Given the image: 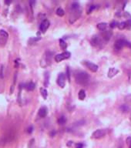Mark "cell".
Here are the masks:
<instances>
[{
    "instance_id": "obj_1",
    "label": "cell",
    "mask_w": 131,
    "mask_h": 148,
    "mask_svg": "<svg viewBox=\"0 0 131 148\" xmlns=\"http://www.w3.org/2000/svg\"><path fill=\"white\" fill-rule=\"evenodd\" d=\"M82 13V10L80 9V6L78 2H74L71 5L70 8V15H69V22L71 24H73V22H75L77 19L80 17Z\"/></svg>"
},
{
    "instance_id": "obj_2",
    "label": "cell",
    "mask_w": 131,
    "mask_h": 148,
    "mask_svg": "<svg viewBox=\"0 0 131 148\" xmlns=\"http://www.w3.org/2000/svg\"><path fill=\"white\" fill-rule=\"evenodd\" d=\"M89 76L84 71H78L75 74V80L79 85H86L89 80Z\"/></svg>"
},
{
    "instance_id": "obj_3",
    "label": "cell",
    "mask_w": 131,
    "mask_h": 148,
    "mask_svg": "<svg viewBox=\"0 0 131 148\" xmlns=\"http://www.w3.org/2000/svg\"><path fill=\"white\" fill-rule=\"evenodd\" d=\"M124 46L131 47V43L127 40H123V39H120V40H118L115 42L114 48L117 49V50H120V49L124 47Z\"/></svg>"
},
{
    "instance_id": "obj_4",
    "label": "cell",
    "mask_w": 131,
    "mask_h": 148,
    "mask_svg": "<svg viewBox=\"0 0 131 148\" xmlns=\"http://www.w3.org/2000/svg\"><path fill=\"white\" fill-rule=\"evenodd\" d=\"M108 130L106 129H99L96 130V131H94L92 134V138L94 139H100L102 137H103L105 135L107 134Z\"/></svg>"
},
{
    "instance_id": "obj_5",
    "label": "cell",
    "mask_w": 131,
    "mask_h": 148,
    "mask_svg": "<svg viewBox=\"0 0 131 148\" xmlns=\"http://www.w3.org/2000/svg\"><path fill=\"white\" fill-rule=\"evenodd\" d=\"M8 38H9V34L7 33L6 31L4 29L0 30V46L1 47H3V46H6Z\"/></svg>"
},
{
    "instance_id": "obj_6",
    "label": "cell",
    "mask_w": 131,
    "mask_h": 148,
    "mask_svg": "<svg viewBox=\"0 0 131 148\" xmlns=\"http://www.w3.org/2000/svg\"><path fill=\"white\" fill-rule=\"evenodd\" d=\"M90 43L92 44V46H95V47H98V48H101L102 47V39L100 36L95 35L92 37Z\"/></svg>"
},
{
    "instance_id": "obj_7",
    "label": "cell",
    "mask_w": 131,
    "mask_h": 148,
    "mask_svg": "<svg viewBox=\"0 0 131 148\" xmlns=\"http://www.w3.org/2000/svg\"><path fill=\"white\" fill-rule=\"evenodd\" d=\"M71 56V53L69 52H64L63 53L57 54V55L55 56V60L57 63H60V62L64 60V59H69Z\"/></svg>"
},
{
    "instance_id": "obj_8",
    "label": "cell",
    "mask_w": 131,
    "mask_h": 148,
    "mask_svg": "<svg viewBox=\"0 0 131 148\" xmlns=\"http://www.w3.org/2000/svg\"><path fill=\"white\" fill-rule=\"evenodd\" d=\"M83 64L92 72H96L97 70H98V66L91 63V62H89V61H83Z\"/></svg>"
},
{
    "instance_id": "obj_9",
    "label": "cell",
    "mask_w": 131,
    "mask_h": 148,
    "mask_svg": "<svg viewBox=\"0 0 131 148\" xmlns=\"http://www.w3.org/2000/svg\"><path fill=\"white\" fill-rule=\"evenodd\" d=\"M57 84L61 88H63L66 85V75L64 73H60L57 78Z\"/></svg>"
},
{
    "instance_id": "obj_10",
    "label": "cell",
    "mask_w": 131,
    "mask_h": 148,
    "mask_svg": "<svg viewBox=\"0 0 131 148\" xmlns=\"http://www.w3.org/2000/svg\"><path fill=\"white\" fill-rule=\"evenodd\" d=\"M50 21H49L48 19H44L43 21L41 22V24L39 25V30L42 33H45L46 31L48 29V28L50 27Z\"/></svg>"
},
{
    "instance_id": "obj_11",
    "label": "cell",
    "mask_w": 131,
    "mask_h": 148,
    "mask_svg": "<svg viewBox=\"0 0 131 148\" xmlns=\"http://www.w3.org/2000/svg\"><path fill=\"white\" fill-rule=\"evenodd\" d=\"M66 146L69 148H83V144L81 143H74L73 141H68L66 144Z\"/></svg>"
},
{
    "instance_id": "obj_12",
    "label": "cell",
    "mask_w": 131,
    "mask_h": 148,
    "mask_svg": "<svg viewBox=\"0 0 131 148\" xmlns=\"http://www.w3.org/2000/svg\"><path fill=\"white\" fill-rule=\"evenodd\" d=\"M48 113V109L46 107V106H42L39 109L38 112V116H39L40 118H44L47 116Z\"/></svg>"
},
{
    "instance_id": "obj_13",
    "label": "cell",
    "mask_w": 131,
    "mask_h": 148,
    "mask_svg": "<svg viewBox=\"0 0 131 148\" xmlns=\"http://www.w3.org/2000/svg\"><path fill=\"white\" fill-rule=\"evenodd\" d=\"M112 36V32L111 31H109V30H106V31H103L102 32V37L103 39L107 42V41H109L110 40V38H111Z\"/></svg>"
},
{
    "instance_id": "obj_14",
    "label": "cell",
    "mask_w": 131,
    "mask_h": 148,
    "mask_svg": "<svg viewBox=\"0 0 131 148\" xmlns=\"http://www.w3.org/2000/svg\"><path fill=\"white\" fill-rule=\"evenodd\" d=\"M24 87H25L27 90H29V91H32V90L35 89V85L34 83L29 82V83H28L25 84Z\"/></svg>"
},
{
    "instance_id": "obj_15",
    "label": "cell",
    "mask_w": 131,
    "mask_h": 148,
    "mask_svg": "<svg viewBox=\"0 0 131 148\" xmlns=\"http://www.w3.org/2000/svg\"><path fill=\"white\" fill-rule=\"evenodd\" d=\"M118 72H119L118 71V69H117L116 68H110L109 72H108V76H109L110 78L113 77Z\"/></svg>"
},
{
    "instance_id": "obj_16",
    "label": "cell",
    "mask_w": 131,
    "mask_h": 148,
    "mask_svg": "<svg viewBox=\"0 0 131 148\" xmlns=\"http://www.w3.org/2000/svg\"><path fill=\"white\" fill-rule=\"evenodd\" d=\"M78 97H79V99L80 100H83L85 97H86V93H85V90H80L79 91V93H78Z\"/></svg>"
},
{
    "instance_id": "obj_17",
    "label": "cell",
    "mask_w": 131,
    "mask_h": 148,
    "mask_svg": "<svg viewBox=\"0 0 131 148\" xmlns=\"http://www.w3.org/2000/svg\"><path fill=\"white\" fill-rule=\"evenodd\" d=\"M107 27V24L105 22H101V23H99L98 25H97V28L99 29V30L101 31H105L106 30V29Z\"/></svg>"
},
{
    "instance_id": "obj_18",
    "label": "cell",
    "mask_w": 131,
    "mask_h": 148,
    "mask_svg": "<svg viewBox=\"0 0 131 148\" xmlns=\"http://www.w3.org/2000/svg\"><path fill=\"white\" fill-rule=\"evenodd\" d=\"M66 122V118L64 116H61L58 119V123L60 125H64Z\"/></svg>"
},
{
    "instance_id": "obj_19",
    "label": "cell",
    "mask_w": 131,
    "mask_h": 148,
    "mask_svg": "<svg viewBox=\"0 0 131 148\" xmlns=\"http://www.w3.org/2000/svg\"><path fill=\"white\" fill-rule=\"evenodd\" d=\"M56 15L62 17L65 15V12H64V10L62 9V8H58L57 10H56Z\"/></svg>"
},
{
    "instance_id": "obj_20",
    "label": "cell",
    "mask_w": 131,
    "mask_h": 148,
    "mask_svg": "<svg viewBox=\"0 0 131 148\" xmlns=\"http://www.w3.org/2000/svg\"><path fill=\"white\" fill-rule=\"evenodd\" d=\"M60 45L61 49H66L67 48V44L66 43V42L63 40V39H60Z\"/></svg>"
},
{
    "instance_id": "obj_21",
    "label": "cell",
    "mask_w": 131,
    "mask_h": 148,
    "mask_svg": "<svg viewBox=\"0 0 131 148\" xmlns=\"http://www.w3.org/2000/svg\"><path fill=\"white\" fill-rule=\"evenodd\" d=\"M40 92H41V94H42V97L46 100V99L47 98V96H48L47 90H46V89H44V88H41Z\"/></svg>"
},
{
    "instance_id": "obj_22",
    "label": "cell",
    "mask_w": 131,
    "mask_h": 148,
    "mask_svg": "<svg viewBox=\"0 0 131 148\" xmlns=\"http://www.w3.org/2000/svg\"><path fill=\"white\" fill-rule=\"evenodd\" d=\"M120 110L123 113H127L129 111V106L126 104H123V105H121V106H120Z\"/></svg>"
},
{
    "instance_id": "obj_23",
    "label": "cell",
    "mask_w": 131,
    "mask_h": 148,
    "mask_svg": "<svg viewBox=\"0 0 131 148\" xmlns=\"http://www.w3.org/2000/svg\"><path fill=\"white\" fill-rule=\"evenodd\" d=\"M118 28L120 29H123L124 28H126V22H122L118 24Z\"/></svg>"
},
{
    "instance_id": "obj_24",
    "label": "cell",
    "mask_w": 131,
    "mask_h": 148,
    "mask_svg": "<svg viewBox=\"0 0 131 148\" xmlns=\"http://www.w3.org/2000/svg\"><path fill=\"white\" fill-rule=\"evenodd\" d=\"M49 84V72H46L45 75V86L47 87Z\"/></svg>"
},
{
    "instance_id": "obj_25",
    "label": "cell",
    "mask_w": 131,
    "mask_h": 148,
    "mask_svg": "<svg viewBox=\"0 0 131 148\" xmlns=\"http://www.w3.org/2000/svg\"><path fill=\"white\" fill-rule=\"evenodd\" d=\"M126 28L128 29H131V19H129L126 22Z\"/></svg>"
},
{
    "instance_id": "obj_26",
    "label": "cell",
    "mask_w": 131,
    "mask_h": 148,
    "mask_svg": "<svg viewBox=\"0 0 131 148\" xmlns=\"http://www.w3.org/2000/svg\"><path fill=\"white\" fill-rule=\"evenodd\" d=\"M118 24H119V23H118L117 22H116V21H113L111 23H110V27L111 28H115L116 26H118Z\"/></svg>"
},
{
    "instance_id": "obj_27",
    "label": "cell",
    "mask_w": 131,
    "mask_h": 148,
    "mask_svg": "<svg viewBox=\"0 0 131 148\" xmlns=\"http://www.w3.org/2000/svg\"><path fill=\"white\" fill-rule=\"evenodd\" d=\"M95 8H96V6H90L89 7V9L87 10V13H88V14L91 13V12H92V10L95 9Z\"/></svg>"
},
{
    "instance_id": "obj_28",
    "label": "cell",
    "mask_w": 131,
    "mask_h": 148,
    "mask_svg": "<svg viewBox=\"0 0 131 148\" xmlns=\"http://www.w3.org/2000/svg\"><path fill=\"white\" fill-rule=\"evenodd\" d=\"M126 142H127V144L129 148H131V137H127Z\"/></svg>"
},
{
    "instance_id": "obj_29",
    "label": "cell",
    "mask_w": 131,
    "mask_h": 148,
    "mask_svg": "<svg viewBox=\"0 0 131 148\" xmlns=\"http://www.w3.org/2000/svg\"><path fill=\"white\" fill-rule=\"evenodd\" d=\"M4 76V72H3V66L1 65V66H0V77L1 78H3Z\"/></svg>"
},
{
    "instance_id": "obj_30",
    "label": "cell",
    "mask_w": 131,
    "mask_h": 148,
    "mask_svg": "<svg viewBox=\"0 0 131 148\" xmlns=\"http://www.w3.org/2000/svg\"><path fill=\"white\" fill-rule=\"evenodd\" d=\"M125 100L127 101V102H131V94L127 95V97H125Z\"/></svg>"
},
{
    "instance_id": "obj_31",
    "label": "cell",
    "mask_w": 131,
    "mask_h": 148,
    "mask_svg": "<svg viewBox=\"0 0 131 148\" xmlns=\"http://www.w3.org/2000/svg\"><path fill=\"white\" fill-rule=\"evenodd\" d=\"M66 72H67V78L69 80H70V74H69V68L67 67V70H66Z\"/></svg>"
},
{
    "instance_id": "obj_32",
    "label": "cell",
    "mask_w": 131,
    "mask_h": 148,
    "mask_svg": "<svg viewBox=\"0 0 131 148\" xmlns=\"http://www.w3.org/2000/svg\"><path fill=\"white\" fill-rule=\"evenodd\" d=\"M28 132L30 134V133H32V126H30L29 129H28Z\"/></svg>"
}]
</instances>
